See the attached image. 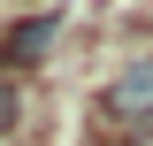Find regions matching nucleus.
<instances>
[{
  "mask_svg": "<svg viewBox=\"0 0 153 146\" xmlns=\"http://www.w3.org/2000/svg\"><path fill=\"white\" fill-rule=\"evenodd\" d=\"M54 31H61V16H31V23H16V31L0 38V62H46V46H54Z\"/></svg>",
  "mask_w": 153,
  "mask_h": 146,
  "instance_id": "2",
  "label": "nucleus"
},
{
  "mask_svg": "<svg viewBox=\"0 0 153 146\" xmlns=\"http://www.w3.org/2000/svg\"><path fill=\"white\" fill-rule=\"evenodd\" d=\"M107 115L130 123V131H153V54H138L130 69L107 85Z\"/></svg>",
  "mask_w": 153,
  "mask_h": 146,
  "instance_id": "1",
  "label": "nucleus"
},
{
  "mask_svg": "<svg viewBox=\"0 0 153 146\" xmlns=\"http://www.w3.org/2000/svg\"><path fill=\"white\" fill-rule=\"evenodd\" d=\"M16 115H23V92L8 85V77H0V138H8V131H16Z\"/></svg>",
  "mask_w": 153,
  "mask_h": 146,
  "instance_id": "3",
  "label": "nucleus"
}]
</instances>
